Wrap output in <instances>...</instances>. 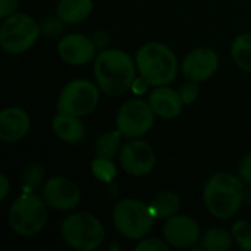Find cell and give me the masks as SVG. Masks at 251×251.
<instances>
[{
  "instance_id": "cell-1",
  "label": "cell",
  "mask_w": 251,
  "mask_h": 251,
  "mask_svg": "<svg viewBox=\"0 0 251 251\" xmlns=\"http://www.w3.org/2000/svg\"><path fill=\"white\" fill-rule=\"evenodd\" d=\"M137 63L122 49H103L94 59L96 84L110 97L124 96L137 78Z\"/></svg>"
},
{
  "instance_id": "cell-2",
  "label": "cell",
  "mask_w": 251,
  "mask_h": 251,
  "mask_svg": "<svg viewBox=\"0 0 251 251\" xmlns=\"http://www.w3.org/2000/svg\"><path fill=\"white\" fill-rule=\"evenodd\" d=\"M246 200V185L240 176L218 172L209 178L203 190V203L207 212L218 219L234 218Z\"/></svg>"
},
{
  "instance_id": "cell-3",
  "label": "cell",
  "mask_w": 251,
  "mask_h": 251,
  "mask_svg": "<svg viewBox=\"0 0 251 251\" xmlns=\"http://www.w3.org/2000/svg\"><path fill=\"white\" fill-rule=\"evenodd\" d=\"M138 74L146 78L150 85H169L178 74V57L168 46L162 43H146L135 54Z\"/></svg>"
},
{
  "instance_id": "cell-4",
  "label": "cell",
  "mask_w": 251,
  "mask_h": 251,
  "mask_svg": "<svg viewBox=\"0 0 251 251\" xmlns=\"http://www.w3.org/2000/svg\"><path fill=\"white\" fill-rule=\"evenodd\" d=\"M154 215L150 204L137 199L119 200L112 212L115 229L128 240L140 241L146 238L154 225Z\"/></svg>"
},
{
  "instance_id": "cell-5",
  "label": "cell",
  "mask_w": 251,
  "mask_h": 251,
  "mask_svg": "<svg viewBox=\"0 0 251 251\" xmlns=\"http://www.w3.org/2000/svg\"><path fill=\"white\" fill-rule=\"evenodd\" d=\"M43 196L34 193H22L9 207V228L21 237H32L38 234L47 224L49 212Z\"/></svg>"
},
{
  "instance_id": "cell-6",
  "label": "cell",
  "mask_w": 251,
  "mask_h": 251,
  "mask_svg": "<svg viewBox=\"0 0 251 251\" xmlns=\"http://www.w3.org/2000/svg\"><path fill=\"white\" fill-rule=\"evenodd\" d=\"M60 237L66 246L79 251H93L99 249L106 231L103 224L91 213L76 212L68 215L60 224Z\"/></svg>"
},
{
  "instance_id": "cell-7",
  "label": "cell",
  "mask_w": 251,
  "mask_h": 251,
  "mask_svg": "<svg viewBox=\"0 0 251 251\" xmlns=\"http://www.w3.org/2000/svg\"><path fill=\"white\" fill-rule=\"evenodd\" d=\"M41 34L40 24L26 13H12L3 19L0 28V46L7 54L28 51Z\"/></svg>"
},
{
  "instance_id": "cell-8",
  "label": "cell",
  "mask_w": 251,
  "mask_h": 251,
  "mask_svg": "<svg viewBox=\"0 0 251 251\" xmlns=\"http://www.w3.org/2000/svg\"><path fill=\"white\" fill-rule=\"evenodd\" d=\"M100 88L88 79H72L60 91L56 109L62 113L87 116L93 113L100 100Z\"/></svg>"
},
{
  "instance_id": "cell-9",
  "label": "cell",
  "mask_w": 251,
  "mask_h": 251,
  "mask_svg": "<svg viewBox=\"0 0 251 251\" xmlns=\"http://www.w3.org/2000/svg\"><path fill=\"white\" fill-rule=\"evenodd\" d=\"M154 119L156 113L149 100L131 99L119 107L116 115V128L126 140L143 138L153 128Z\"/></svg>"
},
{
  "instance_id": "cell-10",
  "label": "cell",
  "mask_w": 251,
  "mask_h": 251,
  "mask_svg": "<svg viewBox=\"0 0 251 251\" xmlns=\"http://www.w3.org/2000/svg\"><path fill=\"white\" fill-rule=\"evenodd\" d=\"M119 165L125 174L132 176H146L153 172L156 166V153L153 147L141 140H128L119 153Z\"/></svg>"
},
{
  "instance_id": "cell-11",
  "label": "cell",
  "mask_w": 251,
  "mask_h": 251,
  "mask_svg": "<svg viewBox=\"0 0 251 251\" xmlns=\"http://www.w3.org/2000/svg\"><path fill=\"white\" fill-rule=\"evenodd\" d=\"M41 196L50 209L59 212H71L81 201L79 187L69 178L51 176L43 184Z\"/></svg>"
},
{
  "instance_id": "cell-12",
  "label": "cell",
  "mask_w": 251,
  "mask_h": 251,
  "mask_svg": "<svg viewBox=\"0 0 251 251\" xmlns=\"http://www.w3.org/2000/svg\"><path fill=\"white\" fill-rule=\"evenodd\" d=\"M163 240L175 249H191L201 240V228L196 219L187 215H175L166 219L162 229Z\"/></svg>"
},
{
  "instance_id": "cell-13",
  "label": "cell",
  "mask_w": 251,
  "mask_h": 251,
  "mask_svg": "<svg viewBox=\"0 0 251 251\" xmlns=\"http://www.w3.org/2000/svg\"><path fill=\"white\" fill-rule=\"evenodd\" d=\"M219 69V56L213 49L197 47L191 50L181 63L184 76L190 81L204 82L210 79Z\"/></svg>"
},
{
  "instance_id": "cell-14",
  "label": "cell",
  "mask_w": 251,
  "mask_h": 251,
  "mask_svg": "<svg viewBox=\"0 0 251 251\" xmlns=\"http://www.w3.org/2000/svg\"><path fill=\"white\" fill-rule=\"evenodd\" d=\"M97 46L94 40L82 34H68L59 40L57 54L71 66H82L96 59Z\"/></svg>"
},
{
  "instance_id": "cell-15",
  "label": "cell",
  "mask_w": 251,
  "mask_h": 251,
  "mask_svg": "<svg viewBox=\"0 0 251 251\" xmlns=\"http://www.w3.org/2000/svg\"><path fill=\"white\" fill-rule=\"evenodd\" d=\"M31 128L28 113L21 107H6L0 113V140L16 143L22 140Z\"/></svg>"
},
{
  "instance_id": "cell-16",
  "label": "cell",
  "mask_w": 251,
  "mask_h": 251,
  "mask_svg": "<svg viewBox=\"0 0 251 251\" xmlns=\"http://www.w3.org/2000/svg\"><path fill=\"white\" fill-rule=\"evenodd\" d=\"M149 103L154 110L156 116L162 119H175L181 115L184 107V101L181 99L179 91L168 85L156 87L149 94Z\"/></svg>"
},
{
  "instance_id": "cell-17",
  "label": "cell",
  "mask_w": 251,
  "mask_h": 251,
  "mask_svg": "<svg viewBox=\"0 0 251 251\" xmlns=\"http://www.w3.org/2000/svg\"><path fill=\"white\" fill-rule=\"evenodd\" d=\"M51 128L54 135L69 144L81 143L85 137V125L82 124L79 116L57 112V115L51 121Z\"/></svg>"
},
{
  "instance_id": "cell-18",
  "label": "cell",
  "mask_w": 251,
  "mask_h": 251,
  "mask_svg": "<svg viewBox=\"0 0 251 251\" xmlns=\"http://www.w3.org/2000/svg\"><path fill=\"white\" fill-rule=\"evenodd\" d=\"M94 9L93 0H59L56 15L68 25H76L85 21Z\"/></svg>"
},
{
  "instance_id": "cell-19",
  "label": "cell",
  "mask_w": 251,
  "mask_h": 251,
  "mask_svg": "<svg viewBox=\"0 0 251 251\" xmlns=\"http://www.w3.org/2000/svg\"><path fill=\"white\" fill-rule=\"evenodd\" d=\"M150 209L156 219H169L181 209V197L171 190L156 193L150 200Z\"/></svg>"
},
{
  "instance_id": "cell-20",
  "label": "cell",
  "mask_w": 251,
  "mask_h": 251,
  "mask_svg": "<svg viewBox=\"0 0 251 251\" xmlns=\"http://www.w3.org/2000/svg\"><path fill=\"white\" fill-rule=\"evenodd\" d=\"M122 138L124 135L121 131L116 128L113 131L103 132L101 135L97 137L94 143V153L99 157H107V159H115L119 156L121 149H122Z\"/></svg>"
},
{
  "instance_id": "cell-21",
  "label": "cell",
  "mask_w": 251,
  "mask_h": 251,
  "mask_svg": "<svg viewBox=\"0 0 251 251\" xmlns=\"http://www.w3.org/2000/svg\"><path fill=\"white\" fill-rule=\"evenodd\" d=\"M232 234L224 228H212L200 240V247L206 251H229L232 249Z\"/></svg>"
},
{
  "instance_id": "cell-22",
  "label": "cell",
  "mask_w": 251,
  "mask_h": 251,
  "mask_svg": "<svg viewBox=\"0 0 251 251\" xmlns=\"http://www.w3.org/2000/svg\"><path fill=\"white\" fill-rule=\"evenodd\" d=\"M231 57L240 69L251 74V32L235 37L231 44Z\"/></svg>"
},
{
  "instance_id": "cell-23",
  "label": "cell",
  "mask_w": 251,
  "mask_h": 251,
  "mask_svg": "<svg viewBox=\"0 0 251 251\" xmlns=\"http://www.w3.org/2000/svg\"><path fill=\"white\" fill-rule=\"evenodd\" d=\"M46 172L40 163H29L21 172V190L22 193H34L44 181Z\"/></svg>"
},
{
  "instance_id": "cell-24",
  "label": "cell",
  "mask_w": 251,
  "mask_h": 251,
  "mask_svg": "<svg viewBox=\"0 0 251 251\" xmlns=\"http://www.w3.org/2000/svg\"><path fill=\"white\" fill-rule=\"evenodd\" d=\"M91 174L100 182H112L118 175V166L113 163V159L97 156L91 162Z\"/></svg>"
},
{
  "instance_id": "cell-25",
  "label": "cell",
  "mask_w": 251,
  "mask_h": 251,
  "mask_svg": "<svg viewBox=\"0 0 251 251\" xmlns=\"http://www.w3.org/2000/svg\"><path fill=\"white\" fill-rule=\"evenodd\" d=\"M235 244L244 251H251V224L247 221H237L231 229Z\"/></svg>"
},
{
  "instance_id": "cell-26",
  "label": "cell",
  "mask_w": 251,
  "mask_h": 251,
  "mask_svg": "<svg viewBox=\"0 0 251 251\" xmlns=\"http://www.w3.org/2000/svg\"><path fill=\"white\" fill-rule=\"evenodd\" d=\"M40 28H41V34H44L47 37H56V35L63 32L65 22L56 15V16H50V18L43 19L40 22Z\"/></svg>"
},
{
  "instance_id": "cell-27",
  "label": "cell",
  "mask_w": 251,
  "mask_h": 251,
  "mask_svg": "<svg viewBox=\"0 0 251 251\" xmlns=\"http://www.w3.org/2000/svg\"><path fill=\"white\" fill-rule=\"evenodd\" d=\"M171 246L165 241V240H160V238H156V237H146L143 240L138 241V244L135 246V250L137 251H169Z\"/></svg>"
},
{
  "instance_id": "cell-28",
  "label": "cell",
  "mask_w": 251,
  "mask_h": 251,
  "mask_svg": "<svg viewBox=\"0 0 251 251\" xmlns=\"http://www.w3.org/2000/svg\"><path fill=\"white\" fill-rule=\"evenodd\" d=\"M178 91L181 94V99H182L184 104H191V103H194L197 100V97L200 94V85H199V82L188 79V82L182 84Z\"/></svg>"
},
{
  "instance_id": "cell-29",
  "label": "cell",
  "mask_w": 251,
  "mask_h": 251,
  "mask_svg": "<svg viewBox=\"0 0 251 251\" xmlns=\"http://www.w3.org/2000/svg\"><path fill=\"white\" fill-rule=\"evenodd\" d=\"M238 176L244 181V184L251 185V153L243 157L238 166Z\"/></svg>"
},
{
  "instance_id": "cell-30",
  "label": "cell",
  "mask_w": 251,
  "mask_h": 251,
  "mask_svg": "<svg viewBox=\"0 0 251 251\" xmlns=\"http://www.w3.org/2000/svg\"><path fill=\"white\" fill-rule=\"evenodd\" d=\"M21 0H0V18L4 19L16 12Z\"/></svg>"
},
{
  "instance_id": "cell-31",
  "label": "cell",
  "mask_w": 251,
  "mask_h": 251,
  "mask_svg": "<svg viewBox=\"0 0 251 251\" xmlns=\"http://www.w3.org/2000/svg\"><path fill=\"white\" fill-rule=\"evenodd\" d=\"M149 87H151L150 82H149L146 78H143V76L140 75L138 78L134 79V82H132V85H131V91H132L134 94H137V96H143L144 93H147Z\"/></svg>"
},
{
  "instance_id": "cell-32",
  "label": "cell",
  "mask_w": 251,
  "mask_h": 251,
  "mask_svg": "<svg viewBox=\"0 0 251 251\" xmlns=\"http://www.w3.org/2000/svg\"><path fill=\"white\" fill-rule=\"evenodd\" d=\"M10 193V182L6 175H0V200L4 201Z\"/></svg>"
},
{
  "instance_id": "cell-33",
  "label": "cell",
  "mask_w": 251,
  "mask_h": 251,
  "mask_svg": "<svg viewBox=\"0 0 251 251\" xmlns=\"http://www.w3.org/2000/svg\"><path fill=\"white\" fill-rule=\"evenodd\" d=\"M246 200H247L249 204H251V185L249 190H246Z\"/></svg>"
}]
</instances>
